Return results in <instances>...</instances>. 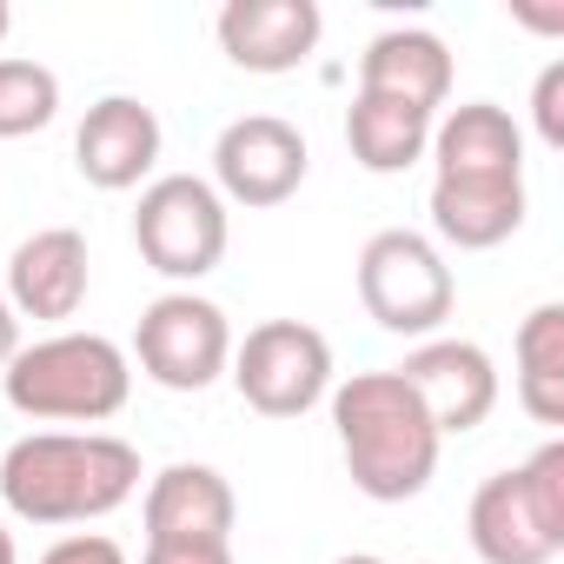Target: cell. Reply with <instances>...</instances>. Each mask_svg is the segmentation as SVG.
<instances>
[{
  "mask_svg": "<svg viewBox=\"0 0 564 564\" xmlns=\"http://www.w3.org/2000/svg\"><path fill=\"white\" fill-rule=\"evenodd\" d=\"M140 491V452L113 432H34L0 458V505L21 524H94Z\"/></svg>",
  "mask_w": 564,
  "mask_h": 564,
  "instance_id": "cell-1",
  "label": "cell"
},
{
  "mask_svg": "<svg viewBox=\"0 0 564 564\" xmlns=\"http://www.w3.org/2000/svg\"><path fill=\"white\" fill-rule=\"evenodd\" d=\"M326 399H333V432H339L346 471L372 505H405L432 485L445 438L432 432L425 405L412 399V386L399 372H352Z\"/></svg>",
  "mask_w": 564,
  "mask_h": 564,
  "instance_id": "cell-2",
  "label": "cell"
},
{
  "mask_svg": "<svg viewBox=\"0 0 564 564\" xmlns=\"http://www.w3.org/2000/svg\"><path fill=\"white\" fill-rule=\"evenodd\" d=\"M0 392L34 425H107L133 399V359L107 333H47L14 352Z\"/></svg>",
  "mask_w": 564,
  "mask_h": 564,
  "instance_id": "cell-3",
  "label": "cell"
},
{
  "mask_svg": "<svg viewBox=\"0 0 564 564\" xmlns=\"http://www.w3.org/2000/svg\"><path fill=\"white\" fill-rule=\"evenodd\" d=\"M465 538L485 564H551L564 551V438H544L524 465L491 471L471 491Z\"/></svg>",
  "mask_w": 564,
  "mask_h": 564,
  "instance_id": "cell-4",
  "label": "cell"
},
{
  "mask_svg": "<svg viewBox=\"0 0 564 564\" xmlns=\"http://www.w3.org/2000/svg\"><path fill=\"white\" fill-rule=\"evenodd\" d=\"M359 306L372 313V326H386L399 339H432L458 306L445 252L412 226L372 232L359 246Z\"/></svg>",
  "mask_w": 564,
  "mask_h": 564,
  "instance_id": "cell-5",
  "label": "cell"
},
{
  "mask_svg": "<svg viewBox=\"0 0 564 564\" xmlns=\"http://www.w3.org/2000/svg\"><path fill=\"white\" fill-rule=\"evenodd\" d=\"M133 246L160 279L193 293V279H206L226 259V199L199 173H160V180L140 186Z\"/></svg>",
  "mask_w": 564,
  "mask_h": 564,
  "instance_id": "cell-6",
  "label": "cell"
},
{
  "mask_svg": "<svg viewBox=\"0 0 564 564\" xmlns=\"http://www.w3.org/2000/svg\"><path fill=\"white\" fill-rule=\"evenodd\" d=\"M226 372L259 419H306L333 392V339L306 319H265L232 346Z\"/></svg>",
  "mask_w": 564,
  "mask_h": 564,
  "instance_id": "cell-7",
  "label": "cell"
},
{
  "mask_svg": "<svg viewBox=\"0 0 564 564\" xmlns=\"http://www.w3.org/2000/svg\"><path fill=\"white\" fill-rule=\"evenodd\" d=\"M133 359L160 392H206L232 366V326L213 300L199 293H160L140 313Z\"/></svg>",
  "mask_w": 564,
  "mask_h": 564,
  "instance_id": "cell-8",
  "label": "cell"
},
{
  "mask_svg": "<svg viewBox=\"0 0 564 564\" xmlns=\"http://www.w3.org/2000/svg\"><path fill=\"white\" fill-rule=\"evenodd\" d=\"M306 166H313V153H306V133L293 120L246 113L213 147V193L232 199V206L265 213V206H286L306 186Z\"/></svg>",
  "mask_w": 564,
  "mask_h": 564,
  "instance_id": "cell-9",
  "label": "cell"
},
{
  "mask_svg": "<svg viewBox=\"0 0 564 564\" xmlns=\"http://www.w3.org/2000/svg\"><path fill=\"white\" fill-rule=\"evenodd\" d=\"M392 372L412 386V399L425 405L438 438L478 432L491 419V405H498V366L471 339H419L405 352V366H392Z\"/></svg>",
  "mask_w": 564,
  "mask_h": 564,
  "instance_id": "cell-10",
  "label": "cell"
},
{
  "mask_svg": "<svg viewBox=\"0 0 564 564\" xmlns=\"http://www.w3.org/2000/svg\"><path fill=\"white\" fill-rule=\"evenodd\" d=\"M213 34H219V54L246 74H293L319 54L326 14L319 0H226Z\"/></svg>",
  "mask_w": 564,
  "mask_h": 564,
  "instance_id": "cell-11",
  "label": "cell"
},
{
  "mask_svg": "<svg viewBox=\"0 0 564 564\" xmlns=\"http://www.w3.org/2000/svg\"><path fill=\"white\" fill-rule=\"evenodd\" d=\"M160 113L133 94H107L87 107L80 133H74V166L87 186L100 193H133L153 166H160Z\"/></svg>",
  "mask_w": 564,
  "mask_h": 564,
  "instance_id": "cell-12",
  "label": "cell"
},
{
  "mask_svg": "<svg viewBox=\"0 0 564 564\" xmlns=\"http://www.w3.org/2000/svg\"><path fill=\"white\" fill-rule=\"evenodd\" d=\"M232 485L213 465H166L147 478L140 498V524L147 544H232Z\"/></svg>",
  "mask_w": 564,
  "mask_h": 564,
  "instance_id": "cell-13",
  "label": "cell"
},
{
  "mask_svg": "<svg viewBox=\"0 0 564 564\" xmlns=\"http://www.w3.org/2000/svg\"><path fill=\"white\" fill-rule=\"evenodd\" d=\"M8 306L14 319L61 326L87 306V239L74 226H41L8 259Z\"/></svg>",
  "mask_w": 564,
  "mask_h": 564,
  "instance_id": "cell-14",
  "label": "cell"
},
{
  "mask_svg": "<svg viewBox=\"0 0 564 564\" xmlns=\"http://www.w3.org/2000/svg\"><path fill=\"white\" fill-rule=\"evenodd\" d=\"M432 180H524V133L498 100H465L432 120Z\"/></svg>",
  "mask_w": 564,
  "mask_h": 564,
  "instance_id": "cell-15",
  "label": "cell"
},
{
  "mask_svg": "<svg viewBox=\"0 0 564 564\" xmlns=\"http://www.w3.org/2000/svg\"><path fill=\"white\" fill-rule=\"evenodd\" d=\"M359 94L405 100L419 113H438L452 100V47L425 28H386L359 54Z\"/></svg>",
  "mask_w": 564,
  "mask_h": 564,
  "instance_id": "cell-16",
  "label": "cell"
},
{
  "mask_svg": "<svg viewBox=\"0 0 564 564\" xmlns=\"http://www.w3.org/2000/svg\"><path fill=\"white\" fill-rule=\"evenodd\" d=\"M524 226V180H432V232L458 252H491Z\"/></svg>",
  "mask_w": 564,
  "mask_h": 564,
  "instance_id": "cell-17",
  "label": "cell"
},
{
  "mask_svg": "<svg viewBox=\"0 0 564 564\" xmlns=\"http://www.w3.org/2000/svg\"><path fill=\"white\" fill-rule=\"evenodd\" d=\"M432 120L438 113H419L405 100H386V94H352L346 107V147L366 173H405L425 160L432 147Z\"/></svg>",
  "mask_w": 564,
  "mask_h": 564,
  "instance_id": "cell-18",
  "label": "cell"
},
{
  "mask_svg": "<svg viewBox=\"0 0 564 564\" xmlns=\"http://www.w3.org/2000/svg\"><path fill=\"white\" fill-rule=\"evenodd\" d=\"M518 405L538 425H564V306L544 300L518 326Z\"/></svg>",
  "mask_w": 564,
  "mask_h": 564,
  "instance_id": "cell-19",
  "label": "cell"
},
{
  "mask_svg": "<svg viewBox=\"0 0 564 564\" xmlns=\"http://www.w3.org/2000/svg\"><path fill=\"white\" fill-rule=\"evenodd\" d=\"M61 113V74L41 61H0V140H28L54 127Z\"/></svg>",
  "mask_w": 564,
  "mask_h": 564,
  "instance_id": "cell-20",
  "label": "cell"
},
{
  "mask_svg": "<svg viewBox=\"0 0 564 564\" xmlns=\"http://www.w3.org/2000/svg\"><path fill=\"white\" fill-rule=\"evenodd\" d=\"M531 120H538V140L557 153L564 147V61H551L531 87Z\"/></svg>",
  "mask_w": 564,
  "mask_h": 564,
  "instance_id": "cell-21",
  "label": "cell"
},
{
  "mask_svg": "<svg viewBox=\"0 0 564 564\" xmlns=\"http://www.w3.org/2000/svg\"><path fill=\"white\" fill-rule=\"evenodd\" d=\"M41 564H127V551H120L107 531H74V538L47 544V551H41Z\"/></svg>",
  "mask_w": 564,
  "mask_h": 564,
  "instance_id": "cell-22",
  "label": "cell"
},
{
  "mask_svg": "<svg viewBox=\"0 0 564 564\" xmlns=\"http://www.w3.org/2000/svg\"><path fill=\"white\" fill-rule=\"evenodd\" d=\"M140 564H232V544H147Z\"/></svg>",
  "mask_w": 564,
  "mask_h": 564,
  "instance_id": "cell-23",
  "label": "cell"
},
{
  "mask_svg": "<svg viewBox=\"0 0 564 564\" xmlns=\"http://www.w3.org/2000/svg\"><path fill=\"white\" fill-rule=\"evenodd\" d=\"M14 352H21V319H14V306H8V293H0V372L14 366Z\"/></svg>",
  "mask_w": 564,
  "mask_h": 564,
  "instance_id": "cell-24",
  "label": "cell"
},
{
  "mask_svg": "<svg viewBox=\"0 0 564 564\" xmlns=\"http://www.w3.org/2000/svg\"><path fill=\"white\" fill-rule=\"evenodd\" d=\"M0 564H21V551H14V531L0 524Z\"/></svg>",
  "mask_w": 564,
  "mask_h": 564,
  "instance_id": "cell-25",
  "label": "cell"
},
{
  "mask_svg": "<svg viewBox=\"0 0 564 564\" xmlns=\"http://www.w3.org/2000/svg\"><path fill=\"white\" fill-rule=\"evenodd\" d=\"M333 564H386V557H372V551H346V557H333Z\"/></svg>",
  "mask_w": 564,
  "mask_h": 564,
  "instance_id": "cell-26",
  "label": "cell"
},
{
  "mask_svg": "<svg viewBox=\"0 0 564 564\" xmlns=\"http://www.w3.org/2000/svg\"><path fill=\"white\" fill-rule=\"evenodd\" d=\"M8 28H14V8H8V0H0V41H8Z\"/></svg>",
  "mask_w": 564,
  "mask_h": 564,
  "instance_id": "cell-27",
  "label": "cell"
}]
</instances>
